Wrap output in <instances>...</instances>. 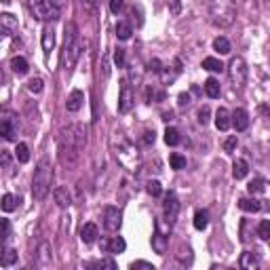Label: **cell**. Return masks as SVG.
<instances>
[{
	"mask_svg": "<svg viewBox=\"0 0 270 270\" xmlns=\"http://www.w3.org/2000/svg\"><path fill=\"white\" fill-rule=\"evenodd\" d=\"M216 127L220 131H228L230 127H232V114H230L226 108H220L216 112Z\"/></svg>",
	"mask_w": 270,
	"mask_h": 270,
	"instance_id": "e0dca14e",
	"label": "cell"
},
{
	"mask_svg": "<svg viewBox=\"0 0 270 270\" xmlns=\"http://www.w3.org/2000/svg\"><path fill=\"white\" fill-rule=\"evenodd\" d=\"M97 236H99V230H97V226H95L93 222H87V224L81 228V241L83 243L91 245V243L97 241Z\"/></svg>",
	"mask_w": 270,
	"mask_h": 270,
	"instance_id": "5bb4252c",
	"label": "cell"
},
{
	"mask_svg": "<svg viewBox=\"0 0 270 270\" xmlns=\"http://www.w3.org/2000/svg\"><path fill=\"white\" fill-rule=\"evenodd\" d=\"M0 28H2L4 34L17 32V17H13L11 13H2L0 15Z\"/></svg>",
	"mask_w": 270,
	"mask_h": 270,
	"instance_id": "d6986e66",
	"label": "cell"
},
{
	"mask_svg": "<svg viewBox=\"0 0 270 270\" xmlns=\"http://www.w3.org/2000/svg\"><path fill=\"white\" fill-rule=\"evenodd\" d=\"M203 68L209 70V72H222V70H224V63H222L220 59H216V57H205Z\"/></svg>",
	"mask_w": 270,
	"mask_h": 270,
	"instance_id": "4dcf8cb0",
	"label": "cell"
},
{
	"mask_svg": "<svg viewBox=\"0 0 270 270\" xmlns=\"http://www.w3.org/2000/svg\"><path fill=\"white\" fill-rule=\"evenodd\" d=\"M0 224H2V243H6L11 236V224H9V220H2Z\"/></svg>",
	"mask_w": 270,
	"mask_h": 270,
	"instance_id": "bcb514c9",
	"label": "cell"
},
{
	"mask_svg": "<svg viewBox=\"0 0 270 270\" xmlns=\"http://www.w3.org/2000/svg\"><path fill=\"white\" fill-rule=\"evenodd\" d=\"M163 209H165V222H169V224L173 226L178 222V216H180V198H178L176 192H169L165 196Z\"/></svg>",
	"mask_w": 270,
	"mask_h": 270,
	"instance_id": "30bf717a",
	"label": "cell"
},
{
	"mask_svg": "<svg viewBox=\"0 0 270 270\" xmlns=\"http://www.w3.org/2000/svg\"><path fill=\"white\" fill-rule=\"evenodd\" d=\"M258 236L264 241H270V220H262L258 226Z\"/></svg>",
	"mask_w": 270,
	"mask_h": 270,
	"instance_id": "8d00e7d4",
	"label": "cell"
},
{
	"mask_svg": "<svg viewBox=\"0 0 270 270\" xmlns=\"http://www.w3.org/2000/svg\"><path fill=\"white\" fill-rule=\"evenodd\" d=\"M101 249H104L106 253H123L127 249V243L123 236H112V239H106V241H101Z\"/></svg>",
	"mask_w": 270,
	"mask_h": 270,
	"instance_id": "4fadbf2b",
	"label": "cell"
},
{
	"mask_svg": "<svg viewBox=\"0 0 270 270\" xmlns=\"http://www.w3.org/2000/svg\"><path fill=\"white\" fill-rule=\"evenodd\" d=\"M114 63H116L118 68L125 66V49H116L114 51Z\"/></svg>",
	"mask_w": 270,
	"mask_h": 270,
	"instance_id": "7dc6e473",
	"label": "cell"
},
{
	"mask_svg": "<svg viewBox=\"0 0 270 270\" xmlns=\"http://www.w3.org/2000/svg\"><path fill=\"white\" fill-rule=\"evenodd\" d=\"M83 2H87L89 6H93V4H95V0H83Z\"/></svg>",
	"mask_w": 270,
	"mask_h": 270,
	"instance_id": "11a10c76",
	"label": "cell"
},
{
	"mask_svg": "<svg viewBox=\"0 0 270 270\" xmlns=\"http://www.w3.org/2000/svg\"><path fill=\"white\" fill-rule=\"evenodd\" d=\"M239 264H241V268H245V270H256V268H260V260H258L256 253L245 251L243 256H241V260H239Z\"/></svg>",
	"mask_w": 270,
	"mask_h": 270,
	"instance_id": "44dd1931",
	"label": "cell"
},
{
	"mask_svg": "<svg viewBox=\"0 0 270 270\" xmlns=\"http://www.w3.org/2000/svg\"><path fill=\"white\" fill-rule=\"evenodd\" d=\"M15 262H17V249L4 247V249H2V258H0V266H2V268H9V266L15 264Z\"/></svg>",
	"mask_w": 270,
	"mask_h": 270,
	"instance_id": "484cf974",
	"label": "cell"
},
{
	"mask_svg": "<svg viewBox=\"0 0 270 270\" xmlns=\"http://www.w3.org/2000/svg\"><path fill=\"white\" fill-rule=\"evenodd\" d=\"M133 101H135V95H133L131 85H127V83H125V85L121 87V97H118V112H121V114L131 112Z\"/></svg>",
	"mask_w": 270,
	"mask_h": 270,
	"instance_id": "8fae6325",
	"label": "cell"
},
{
	"mask_svg": "<svg viewBox=\"0 0 270 270\" xmlns=\"http://www.w3.org/2000/svg\"><path fill=\"white\" fill-rule=\"evenodd\" d=\"M112 152H114L116 163L121 165L123 169H127V171H137L139 169L141 154H139V150L135 148V144H133L129 137H125V135L116 133L114 137H112Z\"/></svg>",
	"mask_w": 270,
	"mask_h": 270,
	"instance_id": "7a4b0ae2",
	"label": "cell"
},
{
	"mask_svg": "<svg viewBox=\"0 0 270 270\" xmlns=\"http://www.w3.org/2000/svg\"><path fill=\"white\" fill-rule=\"evenodd\" d=\"M236 144H239V139H236V135H230V137L224 141V150H226V152H232V150L236 148Z\"/></svg>",
	"mask_w": 270,
	"mask_h": 270,
	"instance_id": "ee69618b",
	"label": "cell"
},
{
	"mask_svg": "<svg viewBox=\"0 0 270 270\" xmlns=\"http://www.w3.org/2000/svg\"><path fill=\"white\" fill-rule=\"evenodd\" d=\"M209 226V211L207 209H198L194 213V228L196 230H205Z\"/></svg>",
	"mask_w": 270,
	"mask_h": 270,
	"instance_id": "83f0119b",
	"label": "cell"
},
{
	"mask_svg": "<svg viewBox=\"0 0 270 270\" xmlns=\"http://www.w3.org/2000/svg\"><path fill=\"white\" fill-rule=\"evenodd\" d=\"M83 51V43L81 36H78V28L74 21H70L66 26V43H63V63H66V70L74 68V63L81 57Z\"/></svg>",
	"mask_w": 270,
	"mask_h": 270,
	"instance_id": "5b68a950",
	"label": "cell"
},
{
	"mask_svg": "<svg viewBox=\"0 0 270 270\" xmlns=\"http://www.w3.org/2000/svg\"><path fill=\"white\" fill-rule=\"evenodd\" d=\"M188 104H190V101H188V95L181 93V95H180V106H188Z\"/></svg>",
	"mask_w": 270,
	"mask_h": 270,
	"instance_id": "db71d44e",
	"label": "cell"
},
{
	"mask_svg": "<svg viewBox=\"0 0 270 270\" xmlns=\"http://www.w3.org/2000/svg\"><path fill=\"white\" fill-rule=\"evenodd\" d=\"M198 123H201V125L209 123V106H203L201 110H198Z\"/></svg>",
	"mask_w": 270,
	"mask_h": 270,
	"instance_id": "7bdbcfd3",
	"label": "cell"
},
{
	"mask_svg": "<svg viewBox=\"0 0 270 270\" xmlns=\"http://www.w3.org/2000/svg\"><path fill=\"white\" fill-rule=\"evenodd\" d=\"M53 46H55V32H53L51 26H45V30H43V49H45V55H51Z\"/></svg>",
	"mask_w": 270,
	"mask_h": 270,
	"instance_id": "ffe728a7",
	"label": "cell"
},
{
	"mask_svg": "<svg viewBox=\"0 0 270 270\" xmlns=\"http://www.w3.org/2000/svg\"><path fill=\"white\" fill-rule=\"evenodd\" d=\"M264 205H262V201H256V198H241L239 201V209L247 211V213H256L260 211Z\"/></svg>",
	"mask_w": 270,
	"mask_h": 270,
	"instance_id": "d4e9b609",
	"label": "cell"
},
{
	"mask_svg": "<svg viewBox=\"0 0 270 270\" xmlns=\"http://www.w3.org/2000/svg\"><path fill=\"white\" fill-rule=\"evenodd\" d=\"M205 93L209 95L211 99H216L220 97V93H222V87H220V81H216V78H207L205 81Z\"/></svg>",
	"mask_w": 270,
	"mask_h": 270,
	"instance_id": "4316f807",
	"label": "cell"
},
{
	"mask_svg": "<svg viewBox=\"0 0 270 270\" xmlns=\"http://www.w3.org/2000/svg\"><path fill=\"white\" fill-rule=\"evenodd\" d=\"M17 131H19L17 116H13L11 112H4L2 121H0V133H2V137L6 141H17Z\"/></svg>",
	"mask_w": 270,
	"mask_h": 270,
	"instance_id": "9c48e42d",
	"label": "cell"
},
{
	"mask_svg": "<svg viewBox=\"0 0 270 270\" xmlns=\"http://www.w3.org/2000/svg\"><path fill=\"white\" fill-rule=\"evenodd\" d=\"M133 34V26L129 21H118L116 23V38L118 41H129Z\"/></svg>",
	"mask_w": 270,
	"mask_h": 270,
	"instance_id": "cb8c5ba5",
	"label": "cell"
},
{
	"mask_svg": "<svg viewBox=\"0 0 270 270\" xmlns=\"http://www.w3.org/2000/svg\"><path fill=\"white\" fill-rule=\"evenodd\" d=\"M163 63L161 61H158V59H152V61H150L148 63V70H150V72H163Z\"/></svg>",
	"mask_w": 270,
	"mask_h": 270,
	"instance_id": "c3c4849f",
	"label": "cell"
},
{
	"mask_svg": "<svg viewBox=\"0 0 270 270\" xmlns=\"http://www.w3.org/2000/svg\"><path fill=\"white\" fill-rule=\"evenodd\" d=\"M232 125H234L236 131H245V129H247V127H249V114H247V110L236 108L234 112H232Z\"/></svg>",
	"mask_w": 270,
	"mask_h": 270,
	"instance_id": "9a60e30c",
	"label": "cell"
},
{
	"mask_svg": "<svg viewBox=\"0 0 270 270\" xmlns=\"http://www.w3.org/2000/svg\"><path fill=\"white\" fill-rule=\"evenodd\" d=\"M154 139H156L154 131H146L144 133V141H146V144H154Z\"/></svg>",
	"mask_w": 270,
	"mask_h": 270,
	"instance_id": "f907efd6",
	"label": "cell"
},
{
	"mask_svg": "<svg viewBox=\"0 0 270 270\" xmlns=\"http://www.w3.org/2000/svg\"><path fill=\"white\" fill-rule=\"evenodd\" d=\"M247 190H249V194H262L266 190V181L264 180H253V181H249V186H247Z\"/></svg>",
	"mask_w": 270,
	"mask_h": 270,
	"instance_id": "e575fe53",
	"label": "cell"
},
{
	"mask_svg": "<svg viewBox=\"0 0 270 270\" xmlns=\"http://www.w3.org/2000/svg\"><path fill=\"white\" fill-rule=\"evenodd\" d=\"M9 163H11V156H9V152H6V150H2V165L9 167Z\"/></svg>",
	"mask_w": 270,
	"mask_h": 270,
	"instance_id": "f5cc1de1",
	"label": "cell"
},
{
	"mask_svg": "<svg viewBox=\"0 0 270 270\" xmlns=\"http://www.w3.org/2000/svg\"><path fill=\"white\" fill-rule=\"evenodd\" d=\"M15 156H17L19 163H28L30 161V148L26 144H17V148H15Z\"/></svg>",
	"mask_w": 270,
	"mask_h": 270,
	"instance_id": "d590c367",
	"label": "cell"
},
{
	"mask_svg": "<svg viewBox=\"0 0 270 270\" xmlns=\"http://www.w3.org/2000/svg\"><path fill=\"white\" fill-rule=\"evenodd\" d=\"M2 4H11V0H2Z\"/></svg>",
	"mask_w": 270,
	"mask_h": 270,
	"instance_id": "9f6ffc18",
	"label": "cell"
},
{
	"mask_svg": "<svg viewBox=\"0 0 270 270\" xmlns=\"http://www.w3.org/2000/svg\"><path fill=\"white\" fill-rule=\"evenodd\" d=\"M121 222H123L121 209H116V207H106L104 209V226H106V230L114 232V230L121 228Z\"/></svg>",
	"mask_w": 270,
	"mask_h": 270,
	"instance_id": "7c38bea8",
	"label": "cell"
},
{
	"mask_svg": "<svg viewBox=\"0 0 270 270\" xmlns=\"http://www.w3.org/2000/svg\"><path fill=\"white\" fill-rule=\"evenodd\" d=\"M171 224L163 220H156V228H154V234H152V249L158 253V256H165L167 251V241H169V232H171Z\"/></svg>",
	"mask_w": 270,
	"mask_h": 270,
	"instance_id": "ba28073f",
	"label": "cell"
},
{
	"mask_svg": "<svg viewBox=\"0 0 270 270\" xmlns=\"http://www.w3.org/2000/svg\"><path fill=\"white\" fill-rule=\"evenodd\" d=\"M59 161L63 167L72 169L87 146V129L83 125H68L59 131Z\"/></svg>",
	"mask_w": 270,
	"mask_h": 270,
	"instance_id": "6da1fadb",
	"label": "cell"
},
{
	"mask_svg": "<svg viewBox=\"0 0 270 270\" xmlns=\"http://www.w3.org/2000/svg\"><path fill=\"white\" fill-rule=\"evenodd\" d=\"M171 13L173 15L180 13V0H171Z\"/></svg>",
	"mask_w": 270,
	"mask_h": 270,
	"instance_id": "816d5d0a",
	"label": "cell"
},
{
	"mask_svg": "<svg viewBox=\"0 0 270 270\" xmlns=\"http://www.w3.org/2000/svg\"><path fill=\"white\" fill-rule=\"evenodd\" d=\"M146 97H148L150 104H152V101H163V99H165V93H163V91H156V89H148Z\"/></svg>",
	"mask_w": 270,
	"mask_h": 270,
	"instance_id": "b9f144b4",
	"label": "cell"
},
{
	"mask_svg": "<svg viewBox=\"0 0 270 270\" xmlns=\"http://www.w3.org/2000/svg\"><path fill=\"white\" fill-rule=\"evenodd\" d=\"M53 198H55V203H57V207H61V209H68L70 205H72V196H70L68 188H63V186L53 190Z\"/></svg>",
	"mask_w": 270,
	"mask_h": 270,
	"instance_id": "2e32d148",
	"label": "cell"
},
{
	"mask_svg": "<svg viewBox=\"0 0 270 270\" xmlns=\"http://www.w3.org/2000/svg\"><path fill=\"white\" fill-rule=\"evenodd\" d=\"M211 23L218 28H230L236 21V2L234 0H211L209 2Z\"/></svg>",
	"mask_w": 270,
	"mask_h": 270,
	"instance_id": "277c9868",
	"label": "cell"
},
{
	"mask_svg": "<svg viewBox=\"0 0 270 270\" xmlns=\"http://www.w3.org/2000/svg\"><path fill=\"white\" fill-rule=\"evenodd\" d=\"M123 6H125V0H110V11H112L114 15L121 13Z\"/></svg>",
	"mask_w": 270,
	"mask_h": 270,
	"instance_id": "f6af8a7d",
	"label": "cell"
},
{
	"mask_svg": "<svg viewBox=\"0 0 270 270\" xmlns=\"http://www.w3.org/2000/svg\"><path fill=\"white\" fill-rule=\"evenodd\" d=\"M51 260H53L51 245L49 243H41V245H38V264H41V266H49Z\"/></svg>",
	"mask_w": 270,
	"mask_h": 270,
	"instance_id": "7402d4cb",
	"label": "cell"
},
{
	"mask_svg": "<svg viewBox=\"0 0 270 270\" xmlns=\"http://www.w3.org/2000/svg\"><path fill=\"white\" fill-rule=\"evenodd\" d=\"M178 260L181 262V264H184V262H192V249L190 247H180V253H178Z\"/></svg>",
	"mask_w": 270,
	"mask_h": 270,
	"instance_id": "60d3db41",
	"label": "cell"
},
{
	"mask_svg": "<svg viewBox=\"0 0 270 270\" xmlns=\"http://www.w3.org/2000/svg\"><path fill=\"white\" fill-rule=\"evenodd\" d=\"M28 6L36 19L57 21L61 17V4L55 2V0H28Z\"/></svg>",
	"mask_w": 270,
	"mask_h": 270,
	"instance_id": "8992f818",
	"label": "cell"
},
{
	"mask_svg": "<svg viewBox=\"0 0 270 270\" xmlns=\"http://www.w3.org/2000/svg\"><path fill=\"white\" fill-rule=\"evenodd\" d=\"M213 49H216L220 55H228V53H230V43H228V38H224V36L216 38V41H213Z\"/></svg>",
	"mask_w": 270,
	"mask_h": 270,
	"instance_id": "1f68e13d",
	"label": "cell"
},
{
	"mask_svg": "<svg viewBox=\"0 0 270 270\" xmlns=\"http://www.w3.org/2000/svg\"><path fill=\"white\" fill-rule=\"evenodd\" d=\"M91 268H110V270H116V262L114 260H95V262H91L89 264Z\"/></svg>",
	"mask_w": 270,
	"mask_h": 270,
	"instance_id": "f35d334b",
	"label": "cell"
},
{
	"mask_svg": "<svg viewBox=\"0 0 270 270\" xmlns=\"http://www.w3.org/2000/svg\"><path fill=\"white\" fill-rule=\"evenodd\" d=\"M266 4H268V6H270V0H266Z\"/></svg>",
	"mask_w": 270,
	"mask_h": 270,
	"instance_id": "6f0895ef",
	"label": "cell"
},
{
	"mask_svg": "<svg viewBox=\"0 0 270 270\" xmlns=\"http://www.w3.org/2000/svg\"><path fill=\"white\" fill-rule=\"evenodd\" d=\"M83 104H85V93L76 89V91L70 93V97L66 101V108H68V112H78V110L83 108Z\"/></svg>",
	"mask_w": 270,
	"mask_h": 270,
	"instance_id": "ac0fdd59",
	"label": "cell"
},
{
	"mask_svg": "<svg viewBox=\"0 0 270 270\" xmlns=\"http://www.w3.org/2000/svg\"><path fill=\"white\" fill-rule=\"evenodd\" d=\"M146 190H148V194H150V196H161V192H163V186H161V181L150 180L148 184H146Z\"/></svg>",
	"mask_w": 270,
	"mask_h": 270,
	"instance_id": "74e56055",
	"label": "cell"
},
{
	"mask_svg": "<svg viewBox=\"0 0 270 270\" xmlns=\"http://www.w3.org/2000/svg\"><path fill=\"white\" fill-rule=\"evenodd\" d=\"M247 173H249V165H247V161H243V158H236L234 165H232V176H234V180L247 178Z\"/></svg>",
	"mask_w": 270,
	"mask_h": 270,
	"instance_id": "603a6c76",
	"label": "cell"
},
{
	"mask_svg": "<svg viewBox=\"0 0 270 270\" xmlns=\"http://www.w3.org/2000/svg\"><path fill=\"white\" fill-rule=\"evenodd\" d=\"M51 181H53V167L49 158H43L41 163L36 165L34 178H32V196L36 201H43L46 194L51 192Z\"/></svg>",
	"mask_w": 270,
	"mask_h": 270,
	"instance_id": "3957f363",
	"label": "cell"
},
{
	"mask_svg": "<svg viewBox=\"0 0 270 270\" xmlns=\"http://www.w3.org/2000/svg\"><path fill=\"white\" fill-rule=\"evenodd\" d=\"M17 205H19V198H15L13 194H4V196H2V209H4L6 213L15 211V209H17Z\"/></svg>",
	"mask_w": 270,
	"mask_h": 270,
	"instance_id": "d6a6232c",
	"label": "cell"
},
{
	"mask_svg": "<svg viewBox=\"0 0 270 270\" xmlns=\"http://www.w3.org/2000/svg\"><path fill=\"white\" fill-rule=\"evenodd\" d=\"M43 89H45L43 78H32V81L28 83V91H30V93H41Z\"/></svg>",
	"mask_w": 270,
	"mask_h": 270,
	"instance_id": "ab89813d",
	"label": "cell"
},
{
	"mask_svg": "<svg viewBox=\"0 0 270 270\" xmlns=\"http://www.w3.org/2000/svg\"><path fill=\"white\" fill-rule=\"evenodd\" d=\"M180 141H181L180 131L176 129V127H167V129H165V144L167 146H178Z\"/></svg>",
	"mask_w": 270,
	"mask_h": 270,
	"instance_id": "f546056e",
	"label": "cell"
},
{
	"mask_svg": "<svg viewBox=\"0 0 270 270\" xmlns=\"http://www.w3.org/2000/svg\"><path fill=\"white\" fill-rule=\"evenodd\" d=\"M169 163H171V169H176V171L186 169V156H181V154H178V152L169 156Z\"/></svg>",
	"mask_w": 270,
	"mask_h": 270,
	"instance_id": "836d02e7",
	"label": "cell"
},
{
	"mask_svg": "<svg viewBox=\"0 0 270 270\" xmlns=\"http://www.w3.org/2000/svg\"><path fill=\"white\" fill-rule=\"evenodd\" d=\"M131 268L135 270V268H146V270H154V266L150 264V262H133L131 264Z\"/></svg>",
	"mask_w": 270,
	"mask_h": 270,
	"instance_id": "681fc988",
	"label": "cell"
},
{
	"mask_svg": "<svg viewBox=\"0 0 270 270\" xmlns=\"http://www.w3.org/2000/svg\"><path fill=\"white\" fill-rule=\"evenodd\" d=\"M11 70H13V72L17 74V76L28 74V61L17 55V57H13V59H11Z\"/></svg>",
	"mask_w": 270,
	"mask_h": 270,
	"instance_id": "f1b7e54d",
	"label": "cell"
},
{
	"mask_svg": "<svg viewBox=\"0 0 270 270\" xmlns=\"http://www.w3.org/2000/svg\"><path fill=\"white\" fill-rule=\"evenodd\" d=\"M228 76L230 83H232L234 89H243L245 83H247V63H245L243 57H232L228 63Z\"/></svg>",
	"mask_w": 270,
	"mask_h": 270,
	"instance_id": "52a82bcc",
	"label": "cell"
}]
</instances>
